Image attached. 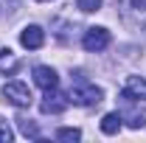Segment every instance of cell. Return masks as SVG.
Segmentation results:
<instances>
[{"mask_svg":"<svg viewBox=\"0 0 146 143\" xmlns=\"http://www.w3.org/2000/svg\"><path fill=\"white\" fill-rule=\"evenodd\" d=\"M68 104H70V101H68L65 95H59L56 90H48V93H45V101H42V112H62Z\"/></svg>","mask_w":146,"mask_h":143,"instance_id":"cell-7","label":"cell"},{"mask_svg":"<svg viewBox=\"0 0 146 143\" xmlns=\"http://www.w3.org/2000/svg\"><path fill=\"white\" fill-rule=\"evenodd\" d=\"M132 129H141V126L146 124V107H141V109H132L129 112V121H127Z\"/></svg>","mask_w":146,"mask_h":143,"instance_id":"cell-9","label":"cell"},{"mask_svg":"<svg viewBox=\"0 0 146 143\" xmlns=\"http://www.w3.org/2000/svg\"><path fill=\"white\" fill-rule=\"evenodd\" d=\"M56 138H59V140H79V138H82V132L68 126V129H59V132H56Z\"/></svg>","mask_w":146,"mask_h":143,"instance_id":"cell-11","label":"cell"},{"mask_svg":"<svg viewBox=\"0 0 146 143\" xmlns=\"http://www.w3.org/2000/svg\"><path fill=\"white\" fill-rule=\"evenodd\" d=\"M101 95H104L101 87H96V84L87 81V79H79V81L70 87V93H68V101L76 104V107H93V104L101 101Z\"/></svg>","mask_w":146,"mask_h":143,"instance_id":"cell-1","label":"cell"},{"mask_svg":"<svg viewBox=\"0 0 146 143\" xmlns=\"http://www.w3.org/2000/svg\"><path fill=\"white\" fill-rule=\"evenodd\" d=\"M121 98H127V101L146 98V81H143V79H138V76H129V79H127V87H124V93H121Z\"/></svg>","mask_w":146,"mask_h":143,"instance_id":"cell-6","label":"cell"},{"mask_svg":"<svg viewBox=\"0 0 146 143\" xmlns=\"http://www.w3.org/2000/svg\"><path fill=\"white\" fill-rule=\"evenodd\" d=\"M17 124H20V132L25 135V138H36L39 132H36V126L28 121V118H17Z\"/></svg>","mask_w":146,"mask_h":143,"instance_id":"cell-10","label":"cell"},{"mask_svg":"<svg viewBox=\"0 0 146 143\" xmlns=\"http://www.w3.org/2000/svg\"><path fill=\"white\" fill-rule=\"evenodd\" d=\"M39 3H48V0H39Z\"/></svg>","mask_w":146,"mask_h":143,"instance_id":"cell-16","label":"cell"},{"mask_svg":"<svg viewBox=\"0 0 146 143\" xmlns=\"http://www.w3.org/2000/svg\"><path fill=\"white\" fill-rule=\"evenodd\" d=\"M34 84L48 93V90L59 87V76H56V70L48 68V65H36V68H34Z\"/></svg>","mask_w":146,"mask_h":143,"instance_id":"cell-4","label":"cell"},{"mask_svg":"<svg viewBox=\"0 0 146 143\" xmlns=\"http://www.w3.org/2000/svg\"><path fill=\"white\" fill-rule=\"evenodd\" d=\"M11 138H14V132H11L9 126H0V143H9Z\"/></svg>","mask_w":146,"mask_h":143,"instance_id":"cell-13","label":"cell"},{"mask_svg":"<svg viewBox=\"0 0 146 143\" xmlns=\"http://www.w3.org/2000/svg\"><path fill=\"white\" fill-rule=\"evenodd\" d=\"M110 45V31L107 28H87L84 36H82V48L90 51V54H98Z\"/></svg>","mask_w":146,"mask_h":143,"instance_id":"cell-3","label":"cell"},{"mask_svg":"<svg viewBox=\"0 0 146 143\" xmlns=\"http://www.w3.org/2000/svg\"><path fill=\"white\" fill-rule=\"evenodd\" d=\"M132 6L135 9H146V0H132Z\"/></svg>","mask_w":146,"mask_h":143,"instance_id":"cell-14","label":"cell"},{"mask_svg":"<svg viewBox=\"0 0 146 143\" xmlns=\"http://www.w3.org/2000/svg\"><path fill=\"white\" fill-rule=\"evenodd\" d=\"M3 98L11 101L14 107H31V101H34L28 84H23V81H9V84L3 87Z\"/></svg>","mask_w":146,"mask_h":143,"instance_id":"cell-2","label":"cell"},{"mask_svg":"<svg viewBox=\"0 0 146 143\" xmlns=\"http://www.w3.org/2000/svg\"><path fill=\"white\" fill-rule=\"evenodd\" d=\"M6 54H9V51H3V48H0V59H3V56H6Z\"/></svg>","mask_w":146,"mask_h":143,"instance_id":"cell-15","label":"cell"},{"mask_svg":"<svg viewBox=\"0 0 146 143\" xmlns=\"http://www.w3.org/2000/svg\"><path fill=\"white\" fill-rule=\"evenodd\" d=\"M121 121H124V118H121L118 112H107V115L101 118V132H104V135H118V132H121Z\"/></svg>","mask_w":146,"mask_h":143,"instance_id":"cell-8","label":"cell"},{"mask_svg":"<svg viewBox=\"0 0 146 143\" xmlns=\"http://www.w3.org/2000/svg\"><path fill=\"white\" fill-rule=\"evenodd\" d=\"M101 3H104V0H76V6H79L82 11H98Z\"/></svg>","mask_w":146,"mask_h":143,"instance_id":"cell-12","label":"cell"},{"mask_svg":"<svg viewBox=\"0 0 146 143\" xmlns=\"http://www.w3.org/2000/svg\"><path fill=\"white\" fill-rule=\"evenodd\" d=\"M20 45H23V48H28V51L42 48V45H45V31H42L39 25H25V28H23V34H20Z\"/></svg>","mask_w":146,"mask_h":143,"instance_id":"cell-5","label":"cell"}]
</instances>
